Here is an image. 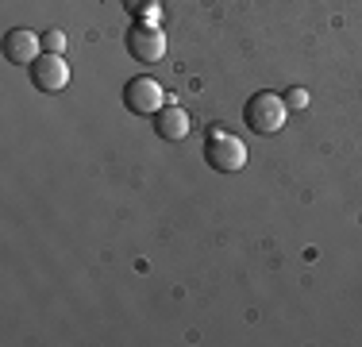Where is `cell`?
Segmentation results:
<instances>
[{
  "instance_id": "cell-10",
  "label": "cell",
  "mask_w": 362,
  "mask_h": 347,
  "mask_svg": "<svg viewBox=\"0 0 362 347\" xmlns=\"http://www.w3.org/2000/svg\"><path fill=\"white\" fill-rule=\"evenodd\" d=\"M124 8H127L132 16H143L146 8H154V0H124Z\"/></svg>"
},
{
  "instance_id": "cell-3",
  "label": "cell",
  "mask_w": 362,
  "mask_h": 347,
  "mask_svg": "<svg viewBox=\"0 0 362 347\" xmlns=\"http://www.w3.org/2000/svg\"><path fill=\"white\" fill-rule=\"evenodd\" d=\"M166 104V89H162L154 77H132V81L124 85V108L127 112H135V116H154V112Z\"/></svg>"
},
{
  "instance_id": "cell-2",
  "label": "cell",
  "mask_w": 362,
  "mask_h": 347,
  "mask_svg": "<svg viewBox=\"0 0 362 347\" xmlns=\"http://www.w3.org/2000/svg\"><path fill=\"white\" fill-rule=\"evenodd\" d=\"M204 159H209L212 170L235 174V170L247 166V147L239 143V135L223 132V127H212L209 139H204Z\"/></svg>"
},
{
  "instance_id": "cell-4",
  "label": "cell",
  "mask_w": 362,
  "mask_h": 347,
  "mask_svg": "<svg viewBox=\"0 0 362 347\" xmlns=\"http://www.w3.org/2000/svg\"><path fill=\"white\" fill-rule=\"evenodd\" d=\"M31 85L39 93H62L70 85V66L62 62V55H39L31 62Z\"/></svg>"
},
{
  "instance_id": "cell-6",
  "label": "cell",
  "mask_w": 362,
  "mask_h": 347,
  "mask_svg": "<svg viewBox=\"0 0 362 347\" xmlns=\"http://www.w3.org/2000/svg\"><path fill=\"white\" fill-rule=\"evenodd\" d=\"M39 47H42V39H35V31H28V28H12L4 35V58L12 66H31L39 58Z\"/></svg>"
},
{
  "instance_id": "cell-8",
  "label": "cell",
  "mask_w": 362,
  "mask_h": 347,
  "mask_svg": "<svg viewBox=\"0 0 362 347\" xmlns=\"http://www.w3.org/2000/svg\"><path fill=\"white\" fill-rule=\"evenodd\" d=\"M42 50H47V55H62V50H66V35L62 31H47V35H42Z\"/></svg>"
},
{
  "instance_id": "cell-7",
  "label": "cell",
  "mask_w": 362,
  "mask_h": 347,
  "mask_svg": "<svg viewBox=\"0 0 362 347\" xmlns=\"http://www.w3.org/2000/svg\"><path fill=\"white\" fill-rule=\"evenodd\" d=\"M154 132H158L166 143H177V139L189 135V112L177 108V104H162L154 112Z\"/></svg>"
},
{
  "instance_id": "cell-9",
  "label": "cell",
  "mask_w": 362,
  "mask_h": 347,
  "mask_svg": "<svg viewBox=\"0 0 362 347\" xmlns=\"http://www.w3.org/2000/svg\"><path fill=\"white\" fill-rule=\"evenodd\" d=\"M281 101H286V108H305V104H308V89H300V85H297V89H289Z\"/></svg>"
},
{
  "instance_id": "cell-5",
  "label": "cell",
  "mask_w": 362,
  "mask_h": 347,
  "mask_svg": "<svg viewBox=\"0 0 362 347\" xmlns=\"http://www.w3.org/2000/svg\"><path fill=\"white\" fill-rule=\"evenodd\" d=\"M127 55L135 58V62H162V55H166V35L158 28H146V23H135L132 31H127Z\"/></svg>"
},
{
  "instance_id": "cell-1",
  "label": "cell",
  "mask_w": 362,
  "mask_h": 347,
  "mask_svg": "<svg viewBox=\"0 0 362 347\" xmlns=\"http://www.w3.org/2000/svg\"><path fill=\"white\" fill-rule=\"evenodd\" d=\"M286 116H289V108H286V101H281L278 93H255V97L247 101V108H243V124L251 127L255 135L281 132V127H286Z\"/></svg>"
}]
</instances>
